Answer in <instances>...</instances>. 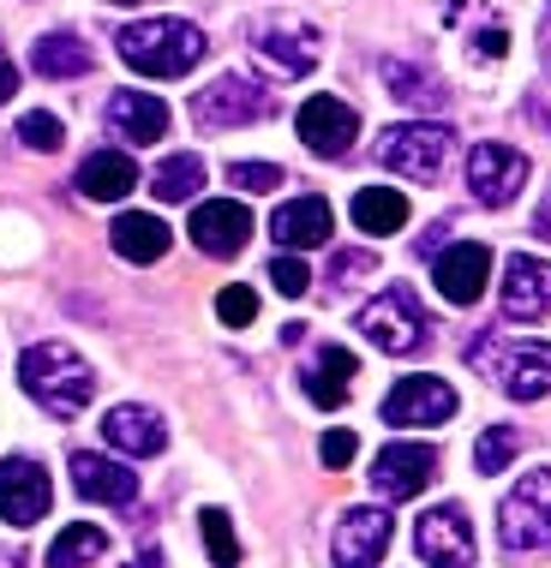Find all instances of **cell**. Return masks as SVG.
I'll list each match as a JSON object with an SVG mask.
<instances>
[{
    "label": "cell",
    "mask_w": 551,
    "mask_h": 568,
    "mask_svg": "<svg viewBox=\"0 0 551 568\" xmlns=\"http://www.w3.org/2000/svg\"><path fill=\"white\" fill-rule=\"evenodd\" d=\"M102 550H109V532L90 527V520H72V527L49 545V568H90Z\"/></svg>",
    "instance_id": "cell-29"
},
{
    "label": "cell",
    "mask_w": 551,
    "mask_h": 568,
    "mask_svg": "<svg viewBox=\"0 0 551 568\" xmlns=\"http://www.w3.org/2000/svg\"><path fill=\"white\" fill-rule=\"evenodd\" d=\"M473 365H480L510 402H545L551 395V347L545 342H503V335H485V342H473Z\"/></svg>",
    "instance_id": "cell-4"
},
{
    "label": "cell",
    "mask_w": 551,
    "mask_h": 568,
    "mask_svg": "<svg viewBox=\"0 0 551 568\" xmlns=\"http://www.w3.org/2000/svg\"><path fill=\"white\" fill-rule=\"evenodd\" d=\"M450 144H455V132L438 126V120H402V126H390L378 138V162L390 174H408V180H438Z\"/></svg>",
    "instance_id": "cell-6"
},
{
    "label": "cell",
    "mask_w": 551,
    "mask_h": 568,
    "mask_svg": "<svg viewBox=\"0 0 551 568\" xmlns=\"http://www.w3.org/2000/svg\"><path fill=\"white\" fill-rule=\"evenodd\" d=\"M330 204L324 197H288L282 210L270 216V240L282 245V252H305V245H324L330 240Z\"/></svg>",
    "instance_id": "cell-22"
},
{
    "label": "cell",
    "mask_w": 551,
    "mask_h": 568,
    "mask_svg": "<svg viewBox=\"0 0 551 568\" xmlns=\"http://www.w3.org/2000/svg\"><path fill=\"white\" fill-rule=\"evenodd\" d=\"M19 383H24L30 402H37L42 413H54V419H79V413L90 407V395H97V372H90V365L67 342L24 347Z\"/></svg>",
    "instance_id": "cell-1"
},
{
    "label": "cell",
    "mask_w": 551,
    "mask_h": 568,
    "mask_svg": "<svg viewBox=\"0 0 551 568\" xmlns=\"http://www.w3.org/2000/svg\"><path fill=\"white\" fill-rule=\"evenodd\" d=\"M270 282H276V294H282V300H300L305 287H312V270H305L294 252H282V257L270 264Z\"/></svg>",
    "instance_id": "cell-36"
},
{
    "label": "cell",
    "mask_w": 551,
    "mask_h": 568,
    "mask_svg": "<svg viewBox=\"0 0 551 568\" xmlns=\"http://www.w3.org/2000/svg\"><path fill=\"white\" fill-rule=\"evenodd\" d=\"M372 270H378V257L360 252V245H354V252H335L330 257V282H354V275H372Z\"/></svg>",
    "instance_id": "cell-37"
},
{
    "label": "cell",
    "mask_w": 551,
    "mask_h": 568,
    "mask_svg": "<svg viewBox=\"0 0 551 568\" xmlns=\"http://www.w3.org/2000/svg\"><path fill=\"white\" fill-rule=\"evenodd\" d=\"M187 234H192V245L204 257H240L247 240H252V210L234 204V197H210V204L192 210Z\"/></svg>",
    "instance_id": "cell-14"
},
{
    "label": "cell",
    "mask_w": 551,
    "mask_h": 568,
    "mask_svg": "<svg viewBox=\"0 0 551 568\" xmlns=\"http://www.w3.org/2000/svg\"><path fill=\"white\" fill-rule=\"evenodd\" d=\"M545 67H551V42H545Z\"/></svg>",
    "instance_id": "cell-44"
},
{
    "label": "cell",
    "mask_w": 551,
    "mask_h": 568,
    "mask_svg": "<svg viewBox=\"0 0 551 568\" xmlns=\"http://www.w3.org/2000/svg\"><path fill=\"white\" fill-rule=\"evenodd\" d=\"M60 138H67V126H60L54 114H42V109L19 120V144L24 150H42V156H49V150H60Z\"/></svg>",
    "instance_id": "cell-33"
},
{
    "label": "cell",
    "mask_w": 551,
    "mask_h": 568,
    "mask_svg": "<svg viewBox=\"0 0 551 568\" xmlns=\"http://www.w3.org/2000/svg\"><path fill=\"white\" fill-rule=\"evenodd\" d=\"M408 222V197L395 186H360L354 192V227L360 234H395Z\"/></svg>",
    "instance_id": "cell-27"
},
{
    "label": "cell",
    "mask_w": 551,
    "mask_h": 568,
    "mask_svg": "<svg viewBox=\"0 0 551 568\" xmlns=\"http://www.w3.org/2000/svg\"><path fill=\"white\" fill-rule=\"evenodd\" d=\"M294 126H300V144L312 150V156H348V144L360 138V114L348 109L342 97H312V102H300V114H294Z\"/></svg>",
    "instance_id": "cell-15"
},
{
    "label": "cell",
    "mask_w": 551,
    "mask_h": 568,
    "mask_svg": "<svg viewBox=\"0 0 551 568\" xmlns=\"http://www.w3.org/2000/svg\"><path fill=\"white\" fill-rule=\"evenodd\" d=\"M390 539H395V520L384 509H348L342 520H335L330 557H335V568H378Z\"/></svg>",
    "instance_id": "cell-13"
},
{
    "label": "cell",
    "mask_w": 551,
    "mask_h": 568,
    "mask_svg": "<svg viewBox=\"0 0 551 568\" xmlns=\"http://www.w3.org/2000/svg\"><path fill=\"white\" fill-rule=\"evenodd\" d=\"M72 490L90 497V503H109V509H127V503L138 497V473L120 467V460H109V455L79 449L72 455Z\"/></svg>",
    "instance_id": "cell-21"
},
{
    "label": "cell",
    "mask_w": 551,
    "mask_h": 568,
    "mask_svg": "<svg viewBox=\"0 0 551 568\" xmlns=\"http://www.w3.org/2000/svg\"><path fill=\"white\" fill-rule=\"evenodd\" d=\"M114 252L127 257V264H157V257H168V222L162 216H144V210H127V216H114L109 227Z\"/></svg>",
    "instance_id": "cell-24"
},
{
    "label": "cell",
    "mask_w": 551,
    "mask_h": 568,
    "mask_svg": "<svg viewBox=\"0 0 551 568\" xmlns=\"http://www.w3.org/2000/svg\"><path fill=\"white\" fill-rule=\"evenodd\" d=\"M533 227H540V234L551 240V197H545V204H540V216H533Z\"/></svg>",
    "instance_id": "cell-42"
},
{
    "label": "cell",
    "mask_w": 551,
    "mask_h": 568,
    "mask_svg": "<svg viewBox=\"0 0 551 568\" xmlns=\"http://www.w3.org/2000/svg\"><path fill=\"white\" fill-rule=\"evenodd\" d=\"M468 186L485 210L515 204V192L528 186V156L515 144H473L468 150Z\"/></svg>",
    "instance_id": "cell-11"
},
{
    "label": "cell",
    "mask_w": 551,
    "mask_h": 568,
    "mask_svg": "<svg viewBox=\"0 0 551 568\" xmlns=\"http://www.w3.org/2000/svg\"><path fill=\"white\" fill-rule=\"evenodd\" d=\"M498 545L510 557H540L551 550V467H533L510 485L498 509Z\"/></svg>",
    "instance_id": "cell-3"
},
{
    "label": "cell",
    "mask_w": 551,
    "mask_h": 568,
    "mask_svg": "<svg viewBox=\"0 0 551 568\" xmlns=\"http://www.w3.org/2000/svg\"><path fill=\"white\" fill-rule=\"evenodd\" d=\"M360 329L378 353H420L432 342V317L413 300V287H384V294L360 312Z\"/></svg>",
    "instance_id": "cell-5"
},
{
    "label": "cell",
    "mask_w": 551,
    "mask_h": 568,
    "mask_svg": "<svg viewBox=\"0 0 551 568\" xmlns=\"http://www.w3.org/2000/svg\"><path fill=\"white\" fill-rule=\"evenodd\" d=\"M12 90H19V67H12V54L0 49V102H12Z\"/></svg>",
    "instance_id": "cell-40"
},
{
    "label": "cell",
    "mask_w": 551,
    "mask_h": 568,
    "mask_svg": "<svg viewBox=\"0 0 551 568\" xmlns=\"http://www.w3.org/2000/svg\"><path fill=\"white\" fill-rule=\"evenodd\" d=\"M120 60H127L132 72H144V79H180V72H192L198 60H204V30L187 24V19H138L120 30Z\"/></svg>",
    "instance_id": "cell-2"
},
{
    "label": "cell",
    "mask_w": 551,
    "mask_h": 568,
    "mask_svg": "<svg viewBox=\"0 0 551 568\" xmlns=\"http://www.w3.org/2000/svg\"><path fill=\"white\" fill-rule=\"evenodd\" d=\"M109 132L127 138V144H157L168 138V102L150 97V90H114L109 97Z\"/></svg>",
    "instance_id": "cell-20"
},
{
    "label": "cell",
    "mask_w": 551,
    "mask_h": 568,
    "mask_svg": "<svg viewBox=\"0 0 551 568\" xmlns=\"http://www.w3.org/2000/svg\"><path fill=\"white\" fill-rule=\"evenodd\" d=\"M54 503V485L49 473L37 467L30 455H7L0 460V520L7 527H37Z\"/></svg>",
    "instance_id": "cell-12"
},
{
    "label": "cell",
    "mask_w": 551,
    "mask_h": 568,
    "mask_svg": "<svg viewBox=\"0 0 551 568\" xmlns=\"http://www.w3.org/2000/svg\"><path fill=\"white\" fill-rule=\"evenodd\" d=\"M432 275H438V294L450 305H473L492 282V245L480 240H462V245H443L432 257Z\"/></svg>",
    "instance_id": "cell-16"
},
{
    "label": "cell",
    "mask_w": 551,
    "mask_h": 568,
    "mask_svg": "<svg viewBox=\"0 0 551 568\" xmlns=\"http://www.w3.org/2000/svg\"><path fill=\"white\" fill-rule=\"evenodd\" d=\"M252 54L282 79H305L318 67V30L305 19H288V12H270L252 24Z\"/></svg>",
    "instance_id": "cell-8"
},
{
    "label": "cell",
    "mask_w": 551,
    "mask_h": 568,
    "mask_svg": "<svg viewBox=\"0 0 551 568\" xmlns=\"http://www.w3.org/2000/svg\"><path fill=\"white\" fill-rule=\"evenodd\" d=\"M276 114V97L264 84L240 79V72H228V79H217L210 90H198L192 97V120L210 132H228V126H258V120Z\"/></svg>",
    "instance_id": "cell-7"
},
{
    "label": "cell",
    "mask_w": 551,
    "mask_h": 568,
    "mask_svg": "<svg viewBox=\"0 0 551 568\" xmlns=\"http://www.w3.org/2000/svg\"><path fill=\"white\" fill-rule=\"evenodd\" d=\"M30 67H37L42 79H84V72L97 67V54H90V42L72 37V30H49V37L30 42Z\"/></svg>",
    "instance_id": "cell-25"
},
{
    "label": "cell",
    "mask_w": 551,
    "mask_h": 568,
    "mask_svg": "<svg viewBox=\"0 0 551 568\" xmlns=\"http://www.w3.org/2000/svg\"><path fill=\"white\" fill-rule=\"evenodd\" d=\"M198 186H204V162L198 156H168L157 174H150V192H157L162 204H187V197H198Z\"/></svg>",
    "instance_id": "cell-30"
},
{
    "label": "cell",
    "mask_w": 551,
    "mask_h": 568,
    "mask_svg": "<svg viewBox=\"0 0 551 568\" xmlns=\"http://www.w3.org/2000/svg\"><path fill=\"white\" fill-rule=\"evenodd\" d=\"M455 413V389L443 377H402L384 395V425H443Z\"/></svg>",
    "instance_id": "cell-18"
},
{
    "label": "cell",
    "mask_w": 551,
    "mask_h": 568,
    "mask_svg": "<svg viewBox=\"0 0 551 568\" xmlns=\"http://www.w3.org/2000/svg\"><path fill=\"white\" fill-rule=\"evenodd\" d=\"M384 84H390V97H395V102H408V109H425V114H438V109H443V84H438L425 67H408V60H384Z\"/></svg>",
    "instance_id": "cell-28"
},
{
    "label": "cell",
    "mask_w": 551,
    "mask_h": 568,
    "mask_svg": "<svg viewBox=\"0 0 551 568\" xmlns=\"http://www.w3.org/2000/svg\"><path fill=\"white\" fill-rule=\"evenodd\" d=\"M365 479H372L378 497L408 503V497H420V490L438 479V449L432 443H390V449H378Z\"/></svg>",
    "instance_id": "cell-10"
},
{
    "label": "cell",
    "mask_w": 551,
    "mask_h": 568,
    "mask_svg": "<svg viewBox=\"0 0 551 568\" xmlns=\"http://www.w3.org/2000/svg\"><path fill=\"white\" fill-rule=\"evenodd\" d=\"M360 372V359L348 347H324L318 353V365L305 372V395H312V407H342L348 402V377Z\"/></svg>",
    "instance_id": "cell-26"
},
{
    "label": "cell",
    "mask_w": 551,
    "mask_h": 568,
    "mask_svg": "<svg viewBox=\"0 0 551 568\" xmlns=\"http://www.w3.org/2000/svg\"><path fill=\"white\" fill-rule=\"evenodd\" d=\"M217 317H222V324L228 329H247L252 324V317H258V294H252V287H222V294H217Z\"/></svg>",
    "instance_id": "cell-34"
},
{
    "label": "cell",
    "mask_w": 551,
    "mask_h": 568,
    "mask_svg": "<svg viewBox=\"0 0 551 568\" xmlns=\"http://www.w3.org/2000/svg\"><path fill=\"white\" fill-rule=\"evenodd\" d=\"M473 54H480V60H503V54H510V30H503V24H480V30H473Z\"/></svg>",
    "instance_id": "cell-39"
},
{
    "label": "cell",
    "mask_w": 551,
    "mask_h": 568,
    "mask_svg": "<svg viewBox=\"0 0 551 568\" xmlns=\"http://www.w3.org/2000/svg\"><path fill=\"white\" fill-rule=\"evenodd\" d=\"M114 7H144V0H114Z\"/></svg>",
    "instance_id": "cell-43"
},
{
    "label": "cell",
    "mask_w": 551,
    "mask_h": 568,
    "mask_svg": "<svg viewBox=\"0 0 551 568\" xmlns=\"http://www.w3.org/2000/svg\"><path fill=\"white\" fill-rule=\"evenodd\" d=\"M443 240H450V222H438L432 234H420V252H443Z\"/></svg>",
    "instance_id": "cell-41"
},
{
    "label": "cell",
    "mask_w": 551,
    "mask_h": 568,
    "mask_svg": "<svg viewBox=\"0 0 551 568\" xmlns=\"http://www.w3.org/2000/svg\"><path fill=\"white\" fill-rule=\"evenodd\" d=\"M102 437H109V449L132 455V460H150L168 449V425L157 407H138V402H120L102 413Z\"/></svg>",
    "instance_id": "cell-19"
},
{
    "label": "cell",
    "mask_w": 551,
    "mask_h": 568,
    "mask_svg": "<svg viewBox=\"0 0 551 568\" xmlns=\"http://www.w3.org/2000/svg\"><path fill=\"white\" fill-rule=\"evenodd\" d=\"M551 312V264L545 257H503V317H515V324H533V317Z\"/></svg>",
    "instance_id": "cell-17"
},
{
    "label": "cell",
    "mask_w": 551,
    "mask_h": 568,
    "mask_svg": "<svg viewBox=\"0 0 551 568\" xmlns=\"http://www.w3.org/2000/svg\"><path fill=\"white\" fill-rule=\"evenodd\" d=\"M132 186H138V162L127 150H97V156H84V168H79V192L90 204H120Z\"/></svg>",
    "instance_id": "cell-23"
},
{
    "label": "cell",
    "mask_w": 551,
    "mask_h": 568,
    "mask_svg": "<svg viewBox=\"0 0 551 568\" xmlns=\"http://www.w3.org/2000/svg\"><path fill=\"white\" fill-rule=\"evenodd\" d=\"M198 532H204V550L217 568H234L240 562V539H234V520H228L222 509H204L198 515Z\"/></svg>",
    "instance_id": "cell-32"
},
{
    "label": "cell",
    "mask_w": 551,
    "mask_h": 568,
    "mask_svg": "<svg viewBox=\"0 0 551 568\" xmlns=\"http://www.w3.org/2000/svg\"><path fill=\"white\" fill-rule=\"evenodd\" d=\"M318 455H324V467H348V460L360 455V437L354 432H330L324 443H318Z\"/></svg>",
    "instance_id": "cell-38"
},
{
    "label": "cell",
    "mask_w": 551,
    "mask_h": 568,
    "mask_svg": "<svg viewBox=\"0 0 551 568\" xmlns=\"http://www.w3.org/2000/svg\"><path fill=\"white\" fill-rule=\"evenodd\" d=\"M413 550L432 568H473V520L462 503H438L413 527Z\"/></svg>",
    "instance_id": "cell-9"
},
{
    "label": "cell",
    "mask_w": 551,
    "mask_h": 568,
    "mask_svg": "<svg viewBox=\"0 0 551 568\" xmlns=\"http://www.w3.org/2000/svg\"><path fill=\"white\" fill-rule=\"evenodd\" d=\"M515 455H522V432H515V425H485V437L473 443V467H480L485 479H498Z\"/></svg>",
    "instance_id": "cell-31"
},
{
    "label": "cell",
    "mask_w": 551,
    "mask_h": 568,
    "mask_svg": "<svg viewBox=\"0 0 551 568\" xmlns=\"http://www.w3.org/2000/svg\"><path fill=\"white\" fill-rule=\"evenodd\" d=\"M282 180L288 174L276 162H234V168H228V186H240V192H276Z\"/></svg>",
    "instance_id": "cell-35"
}]
</instances>
